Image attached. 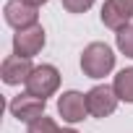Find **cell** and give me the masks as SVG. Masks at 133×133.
Here are the masks:
<instances>
[{"label": "cell", "instance_id": "6da1fadb", "mask_svg": "<svg viewBox=\"0 0 133 133\" xmlns=\"http://www.w3.org/2000/svg\"><path fill=\"white\" fill-rule=\"evenodd\" d=\"M115 68V55L104 42H91L81 52V71L89 78H104Z\"/></svg>", "mask_w": 133, "mask_h": 133}, {"label": "cell", "instance_id": "7a4b0ae2", "mask_svg": "<svg viewBox=\"0 0 133 133\" xmlns=\"http://www.w3.org/2000/svg\"><path fill=\"white\" fill-rule=\"evenodd\" d=\"M57 86H60V71L55 65H37L29 76V81H26V91L39 97V99L52 97L57 91Z\"/></svg>", "mask_w": 133, "mask_h": 133}, {"label": "cell", "instance_id": "3957f363", "mask_svg": "<svg viewBox=\"0 0 133 133\" xmlns=\"http://www.w3.org/2000/svg\"><path fill=\"white\" fill-rule=\"evenodd\" d=\"M5 24L13 26L16 31H24V29H31L37 26V18H39V8L37 5H29L26 0H8L5 8Z\"/></svg>", "mask_w": 133, "mask_h": 133}, {"label": "cell", "instance_id": "277c9868", "mask_svg": "<svg viewBox=\"0 0 133 133\" xmlns=\"http://www.w3.org/2000/svg\"><path fill=\"white\" fill-rule=\"evenodd\" d=\"M99 18L107 29H115V31L125 29L133 18V0H104Z\"/></svg>", "mask_w": 133, "mask_h": 133}, {"label": "cell", "instance_id": "5b68a950", "mask_svg": "<svg viewBox=\"0 0 133 133\" xmlns=\"http://www.w3.org/2000/svg\"><path fill=\"white\" fill-rule=\"evenodd\" d=\"M44 42H47V37H44V29H42L39 24H37V26H31V29L16 31V37H13V55L31 60L34 55H39V52H42Z\"/></svg>", "mask_w": 133, "mask_h": 133}, {"label": "cell", "instance_id": "8992f818", "mask_svg": "<svg viewBox=\"0 0 133 133\" xmlns=\"http://www.w3.org/2000/svg\"><path fill=\"white\" fill-rule=\"evenodd\" d=\"M117 102L120 99H117L112 86L102 84V86H94L86 91V107H89V115H94V117H110L115 112Z\"/></svg>", "mask_w": 133, "mask_h": 133}, {"label": "cell", "instance_id": "52a82bcc", "mask_svg": "<svg viewBox=\"0 0 133 133\" xmlns=\"http://www.w3.org/2000/svg\"><path fill=\"white\" fill-rule=\"evenodd\" d=\"M11 115L16 117V120H24V123H34L37 117H42L44 115V107H47V99H39V97H34V94H18V97H13L11 99Z\"/></svg>", "mask_w": 133, "mask_h": 133}, {"label": "cell", "instance_id": "ba28073f", "mask_svg": "<svg viewBox=\"0 0 133 133\" xmlns=\"http://www.w3.org/2000/svg\"><path fill=\"white\" fill-rule=\"evenodd\" d=\"M57 112L65 123H81L86 115H89V107H86V94L81 91H65L60 99H57Z\"/></svg>", "mask_w": 133, "mask_h": 133}, {"label": "cell", "instance_id": "9c48e42d", "mask_svg": "<svg viewBox=\"0 0 133 133\" xmlns=\"http://www.w3.org/2000/svg\"><path fill=\"white\" fill-rule=\"evenodd\" d=\"M34 71V65L26 60V57H18V55H8L0 65V76L8 86H16V84H26L29 76Z\"/></svg>", "mask_w": 133, "mask_h": 133}, {"label": "cell", "instance_id": "30bf717a", "mask_svg": "<svg viewBox=\"0 0 133 133\" xmlns=\"http://www.w3.org/2000/svg\"><path fill=\"white\" fill-rule=\"evenodd\" d=\"M112 89H115V94H117L120 102L133 104V68H123V71L115 76Z\"/></svg>", "mask_w": 133, "mask_h": 133}, {"label": "cell", "instance_id": "8fae6325", "mask_svg": "<svg viewBox=\"0 0 133 133\" xmlns=\"http://www.w3.org/2000/svg\"><path fill=\"white\" fill-rule=\"evenodd\" d=\"M29 133H78V130H73V128H60L52 117L42 115V117H37L34 123H29Z\"/></svg>", "mask_w": 133, "mask_h": 133}, {"label": "cell", "instance_id": "7c38bea8", "mask_svg": "<svg viewBox=\"0 0 133 133\" xmlns=\"http://www.w3.org/2000/svg\"><path fill=\"white\" fill-rule=\"evenodd\" d=\"M117 50L125 57H133V24H128L125 29L117 31Z\"/></svg>", "mask_w": 133, "mask_h": 133}, {"label": "cell", "instance_id": "4fadbf2b", "mask_svg": "<svg viewBox=\"0 0 133 133\" xmlns=\"http://www.w3.org/2000/svg\"><path fill=\"white\" fill-rule=\"evenodd\" d=\"M94 5V0H63V8L68 13H86Z\"/></svg>", "mask_w": 133, "mask_h": 133}, {"label": "cell", "instance_id": "5bb4252c", "mask_svg": "<svg viewBox=\"0 0 133 133\" xmlns=\"http://www.w3.org/2000/svg\"><path fill=\"white\" fill-rule=\"evenodd\" d=\"M26 3H29V5H37V8H39V5H44V3H47V0H26Z\"/></svg>", "mask_w": 133, "mask_h": 133}]
</instances>
